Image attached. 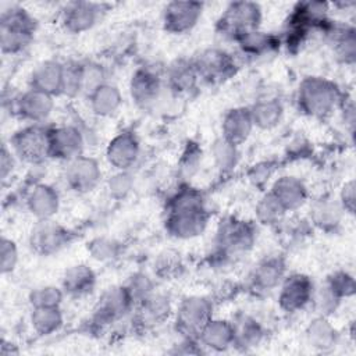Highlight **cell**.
Wrapping results in <instances>:
<instances>
[{"instance_id":"cell-1","label":"cell","mask_w":356,"mask_h":356,"mask_svg":"<svg viewBox=\"0 0 356 356\" xmlns=\"http://www.w3.org/2000/svg\"><path fill=\"white\" fill-rule=\"evenodd\" d=\"M209 224V211L202 193L185 186L167 203L165 231L177 239H192L203 234Z\"/></svg>"},{"instance_id":"cell-2","label":"cell","mask_w":356,"mask_h":356,"mask_svg":"<svg viewBox=\"0 0 356 356\" xmlns=\"http://www.w3.org/2000/svg\"><path fill=\"white\" fill-rule=\"evenodd\" d=\"M299 108L316 118L331 115L342 104V93L335 82L323 76H307L298 88Z\"/></svg>"},{"instance_id":"cell-3","label":"cell","mask_w":356,"mask_h":356,"mask_svg":"<svg viewBox=\"0 0 356 356\" xmlns=\"http://www.w3.org/2000/svg\"><path fill=\"white\" fill-rule=\"evenodd\" d=\"M36 19L19 6L4 8L0 15V47L3 54L14 56L24 51L33 40Z\"/></svg>"},{"instance_id":"cell-4","label":"cell","mask_w":356,"mask_h":356,"mask_svg":"<svg viewBox=\"0 0 356 356\" xmlns=\"http://www.w3.org/2000/svg\"><path fill=\"white\" fill-rule=\"evenodd\" d=\"M256 241V228L252 222L239 218H227L220 222L216 232V250L213 256L227 261L246 253Z\"/></svg>"},{"instance_id":"cell-5","label":"cell","mask_w":356,"mask_h":356,"mask_svg":"<svg viewBox=\"0 0 356 356\" xmlns=\"http://www.w3.org/2000/svg\"><path fill=\"white\" fill-rule=\"evenodd\" d=\"M263 13L259 3L232 1L229 3L217 21V31L232 40L260 29Z\"/></svg>"},{"instance_id":"cell-6","label":"cell","mask_w":356,"mask_h":356,"mask_svg":"<svg viewBox=\"0 0 356 356\" xmlns=\"http://www.w3.org/2000/svg\"><path fill=\"white\" fill-rule=\"evenodd\" d=\"M10 149L15 157L38 165L50 157V128L43 124H28L10 138Z\"/></svg>"},{"instance_id":"cell-7","label":"cell","mask_w":356,"mask_h":356,"mask_svg":"<svg viewBox=\"0 0 356 356\" xmlns=\"http://www.w3.org/2000/svg\"><path fill=\"white\" fill-rule=\"evenodd\" d=\"M213 318V303L199 295L184 298L177 306L175 328L182 338L197 339L202 330Z\"/></svg>"},{"instance_id":"cell-8","label":"cell","mask_w":356,"mask_h":356,"mask_svg":"<svg viewBox=\"0 0 356 356\" xmlns=\"http://www.w3.org/2000/svg\"><path fill=\"white\" fill-rule=\"evenodd\" d=\"M135 307V302L128 292L125 285H118L108 288L100 296L97 305L93 310V323L104 327L122 320L132 309Z\"/></svg>"},{"instance_id":"cell-9","label":"cell","mask_w":356,"mask_h":356,"mask_svg":"<svg viewBox=\"0 0 356 356\" xmlns=\"http://www.w3.org/2000/svg\"><path fill=\"white\" fill-rule=\"evenodd\" d=\"M193 64L199 79L209 83H222L236 71L234 57L228 51L218 47L203 50L193 60Z\"/></svg>"},{"instance_id":"cell-10","label":"cell","mask_w":356,"mask_h":356,"mask_svg":"<svg viewBox=\"0 0 356 356\" xmlns=\"http://www.w3.org/2000/svg\"><path fill=\"white\" fill-rule=\"evenodd\" d=\"M11 113L28 124H43L54 108L53 96L36 89H26L11 100Z\"/></svg>"},{"instance_id":"cell-11","label":"cell","mask_w":356,"mask_h":356,"mask_svg":"<svg viewBox=\"0 0 356 356\" xmlns=\"http://www.w3.org/2000/svg\"><path fill=\"white\" fill-rule=\"evenodd\" d=\"M278 288V305L286 313L300 312L312 303L314 284L305 274L293 273L285 275Z\"/></svg>"},{"instance_id":"cell-12","label":"cell","mask_w":356,"mask_h":356,"mask_svg":"<svg viewBox=\"0 0 356 356\" xmlns=\"http://www.w3.org/2000/svg\"><path fill=\"white\" fill-rule=\"evenodd\" d=\"M204 4L199 1H170L163 8V26L172 35L191 32L203 15Z\"/></svg>"},{"instance_id":"cell-13","label":"cell","mask_w":356,"mask_h":356,"mask_svg":"<svg viewBox=\"0 0 356 356\" xmlns=\"http://www.w3.org/2000/svg\"><path fill=\"white\" fill-rule=\"evenodd\" d=\"M64 181L75 193L92 192L102 181V168L96 159L82 154L67 163Z\"/></svg>"},{"instance_id":"cell-14","label":"cell","mask_w":356,"mask_h":356,"mask_svg":"<svg viewBox=\"0 0 356 356\" xmlns=\"http://www.w3.org/2000/svg\"><path fill=\"white\" fill-rule=\"evenodd\" d=\"M103 11L100 3L70 1L60 11V24L70 33H82L97 24Z\"/></svg>"},{"instance_id":"cell-15","label":"cell","mask_w":356,"mask_h":356,"mask_svg":"<svg viewBox=\"0 0 356 356\" xmlns=\"http://www.w3.org/2000/svg\"><path fill=\"white\" fill-rule=\"evenodd\" d=\"M70 243V232L53 220H42L32 228L29 245L32 250L42 256H50Z\"/></svg>"},{"instance_id":"cell-16","label":"cell","mask_w":356,"mask_h":356,"mask_svg":"<svg viewBox=\"0 0 356 356\" xmlns=\"http://www.w3.org/2000/svg\"><path fill=\"white\" fill-rule=\"evenodd\" d=\"M85 140L81 131L74 125L50 128V157L65 163L83 154Z\"/></svg>"},{"instance_id":"cell-17","label":"cell","mask_w":356,"mask_h":356,"mask_svg":"<svg viewBox=\"0 0 356 356\" xmlns=\"http://www.w3.org/2000/svg\"><path fill=\"white\" fill-rule=\"evenodd\" d=\"M140 145L134 132L117 134L106 147V159L117 171H129L138 161Z\"/></svg>"},{"instance_id":"cell-18","label":"cell","mask_w":356,"mask_h":356,"mask_svg":"<svg viewBox=\"0 0 356 356\" xmlns=\"http://www.w3.org/2000/svg\"><path fill=\"white\" fill-rule=\"evenodd\" d=\"M163 90V78L149 67L138 68L129 82V92L132 100L143 107L147 108L153 106Z\"/></svg>"},{"instance_id":"cell-19","label":"cell","mask_w":356,"mask_h":356,"mask_svg":"<svg viewBox=\"0 0 356 356\" xmlns=\"http://www.w3.org/2000/svg\"><path fill=\"white\" fill-rule=\"evenodd\" d=\"M64 78L65 65L56 60H46L33 68L29 78V88L54 97L64 93Z\"/></svg>"},{"instance_id":"cell-20","label":"cell","mask_w":356,"mask_h":356,"mask_svg":"<svg viewBox=\"0 0 356 356\" xmlns=\"http://www.w3.org/2000/svg\"><path fill=\"white\" fill-rule=\"evenodd\" d=\"M172 313V306L168 296L157 292H152L139 303H136V314L134 323L139 327L152 328L163 324Z\"/></svg>"},{"instance_id":"cell-21","label":"cell","mask_w":356,"mask_h":356,"mask_svg":"<svg viewBox=\"0 0 356 356\" xmlns=\"http://www.w3.org/2000/svg\"><path fill=\"white\" fill-rule=\"evenodd\" d=\"M25 203L29 213L35 216L38 221L51 220L58 211L60 195L51 185L38 182L29 189Z\"/></svg>"},{"instance_id":"cell-22","label":"cell","mask_w":356,"mask_h":356,"mask_svg":"<svg viewBox=\"0 0 356 356\" xmlns=\"http://www.w3.org/2000/svg\"><path fill=\"white\" fill-rule=\"evenodd\" d=\"M286 273V266L282 257L270 256L259 261L250 273V285L257 292L273 291L280 286Z\"/></svg>"},{"instance_id":"cell-23","label":"cell","mask_w":356,"mask_h":356,"mask_svg":"<svg viewBox=\"0 0 356 356\" xmlns=\"http://www.w3.org/2000/svg\"><path fill=\"white\" fill-rule=\"evenodd\" d=\"M270 192L284 206L286 211H296L305 206L309 197V192L302 179L293 175H282L277 178Z\"/></svg>"},{"instance_id":"cell-24","label":"cell","mask_w":356,"mask_h":356,"mask_svg":"<svg viewBox=\"0 0 356 356\" xmlns=\"http://www.w3.org/2000/svg\"><path fill=\"white\" fill-rule=\"evenodd\" d=\"M254 125L249 108L235 107L225 113L221 122V138L232 145H242L252 134Z\"/></svg>"},{"instance_id":"cell-25","label":"cell","mask_w":356,"mask_h":356,"mask_svg":"<svg viewBox=\"0 0 356 356\" xmlns=\"http://www.w3.org/2000/svg\"><path fill=\"white\" fill-rule=\"evenodd\" d=\"M96 288V274L88 264H75L65 270L61 278V289L71 298H85Z\"/></svg>"},{"instance_id":"cell-26","label":"cell","mask_w":356,"mask_h":356,"mask_svg":"<svg viewBox=\"0 0 356 356\" xmlns=\"http://www.w3.org/2000/svg\"><path fill=\"white\" fill-rule=\"evenodd\" d=\"M197 341L200 345L216 352L227 350L228 348L234 346L232 323L228 320L211 318L202 330Z\"/></svg>"},{"instance_id":"cell-27","label":"cell","mask_w":356,"mask_h":356,"mask_svg":"<svg viewBox=\"0 0 356 356\" xmlns=\"http://www.w3.org/2000/svg\"><path fill=\"white\" fill-rule=\"evenodd\" d=\"M199 81L193 60H175L165 72V86L172 92L188 93L191 92Z\"/></svg>"},{"instance_id":"cell-28","label":"cell","mask_w":356,"mask_h":356,"mask_svg":"<svg viewBox=\"0 0 356 356\" xmlns=\"http://www.w3.org/2000/svg\"><path fill=\"white\" fill-rule=\"evenodd\" d=\"M90 111L99 117H110L117 113L122 103L120 89L111 83H103L96 88L89 96Z\"/></svg>"},{"instance_id":"cell-29","label":"cell","mask_w":356,"mask_h":356,"mask_svg":"<svg viewBox=\"0 0 356 356\" xmlns=\"http://www.w3.org/2000/svg\"><path fill=\"white\" fill-rule=\"evenodd\" d=\"M234 328V345L241 346L243 349L254 348L257 346L264 337V330L261 324L248 316V314H239L232 321Z\"/></svg>"},{"instance_id":"cell-30","label":"cell","mask_w":356,"mask_h":356,"mask_svg":"<svg viewBox=\"0 0 356 356\" xmlns=\"http://www.w3.org/2000/svg\"><path fill=\"white\" fill-rule=\"evenodd\" d=\"M239 50L246 57H261L273 53L280 46V38L260 29L249 32L236 40Z\"/></svg>"},{"instance_id":"cell-31","label":"cell","mask_w":356,"mask_h":356,"mask_svg":"<svg viewBox=\"0 0 356 356\" xmlns=\"http://www.w3.org/2000/svg\"><path fill=\"white\" fill-rule=\"evenodd\" d=\"M249 111L253 125L260 129H271L277 127L284 115V107L277 99L257 100Z\"/></svg>"},{"instance_id":"cell-32","label":"cell","mask_w":356,"mask_h":356,"mask_svg":"<svg viewBox=\"0 0 356 356\" xmlns=\"http://www.w3.org/2000/svg\"><path fill=\"white\" fill-rule=\"evenodd\" d=\"M343 209L339 203V200L335 199H320L317 200L310 211V218L316 225H318L323 229L335 228L342 218Z\"/></svg>"},{"instance_id":"cell-33","label":"cell","mask_w":356,"mask_h":356,"mask_svg":"<svg viewBox=\"0 0 356 356\" xmlns=\"http://www.w3.org/2000/svg\"><path fill=\"white\" fill-rule=\"evenodd\" d=\"M306 338L309 343L320 350H327L337 343V331L330 324L327 317L317 316L306 328Z\"/></svg>"},{"instance_id":"cell-34","label":"cell","mask_w":356,"mask_h":356,"mask_svg":"<svg viewBox=\"0 0 356 356\" xmlns=\"http://www.w3.org/2000/svg\"><path fill=\"white\" fill-rule=\"evenodd\" d=\"M63 313L57 307H32L31 324L36 334L51 335L63 325Z\"/></svg>"},{"instance_id":"cell-35","label":"cell","mask_w":356,"mask_h":356,"mask_svg":"<svg viewBox=\"0 0 356 356\" xmlns=\"http://www.w3.org/2000/svg\"><path fill=\"white\" fill-rule=\"evenodd\" d=\"M284 206L275 199V196L268 192L256 204V218L260 224L267 227L278 225L286 216Z\"/></svg>"},{"instance_id":"cell-36","label":"cell","mask_w":356,"mask_h":356,"mask_svg":"<svg viewBox=\"0 0 356 356\" xmlns=\"http://www.w3.org/2000/svg\"><path fill=\"white\" fill-rule=\"evenodd\" d=\"M211 156L214 164L221 171H231L238 163V146L225 140L224 138L217 139L211 147Z\"/></svg>"},{"instance_id":"cell-37","label":"cell","mask_w":356,"mask_h":356,"mask_svg":"<svg viewBox=\"0 0 356 356\" xmlns=\"http://www.w3.org/2000/svg\"><path fill=\"white\" fill-rule=\"evenodd\" d=\"M64 292L54 285H42L31 291L29 303L32 307H57L61 305Z\"/></svg>"},{"instance_id":"cell-38","label":"cell","mask_w":356,"mask_h":356,"mask_svg":"<svg viewBox=\"0 0 356 356\" xmlns=\"http://www.w3.org/2000/svg\"><path fill=\"white\" fill-rule=\"evenodd\" d=\"M88 250L90 252L92 257L97 261H111L114 260L120 253L118 242L111 238H96L90 242L88 246Z\"/></svg>"},{"instance_id":"cell-39","label":"cell","mask_w":356,"mask_h":356,"mask_svg":"<svg viewBox=\"0 0 356 356\" xmlns=\"http://www.w3.org/2000/svg\"><path fill=\"white\" fill-rule=\"evenodd\" d=\"M18 248L15 242L10 238L3 236L1 238V246H0V268L1 273L10 274L17 268L18 264Z\"/></svg>"},{"instance_id":"cell-40","label":"cell","mask_w":356,"mask_h":356,"mask_svg":"<svg viewBox=\"0 0 356 356\" xmlns=\"http://www.w3.org/2000/svg\"><path fill=\"white\" fill-rule=\"evenodd\" d=\"M325 284L341 298H349L355 292V281L353 277L345 271H337L331 274Z\"/></svg>"},{"instance_id":"cell-41","label":"cell","mask_w":356,"mask_h":356,"mask_svg":"<svg viewBox=\"0 0 356 356\" xmlns=\"http://www.w3.org/2000/svg\"><path fill=\"white\" fill-rule=\"evenodd\" d=\"M181 268H182V261L179 254L171 250L163 252L156 263V271L160 277L177 275Z\"/></svg>"},{"instance_id":"cell-42","label":"cell","mask_w":356,"mask_h":356,"mask_svg":"<svg viewBox=\"0 0 356 356\" xmlns=\"http://www.w3.org/2000/svg\"><path fill=\"white\" fill-rule=\"evenodd\" d=\"M108 192L115 199L125 197L132 188V178L129 171H117L113 177H110L107 182Z\"/></svg>"},{"instance_id":"cell-43","label":"cell","mask_w":356,"mask_h":356,"mask_svg":"<svg viewBox=\"0 0 356 356\" xmlns=\"http://www.w3.org/2000/svg\"><path fill=\"white\" fill-rule=\"evenodd\" d=\"M15 160L18 159L15 157L13 150L7 145H3L1 154H0V174L3 181H6L13 174L15 168Z\"/></svg>"},{"instance_id":"cell-44","label":"cell","mask_w":356,"mask_h":356,"mask_svg":"<svg viewBox=\"0 0 356 356\" xmlns=\"http://www.w3.org/2000/svg\"><path fill=\"white\" fill-rule=\"evenodd\" d=\"M339 203L345 213L346 211L350 214L353 213V210H355V184H353V181H349L342 186V191L339 195Z\"/></svg>"}]
</instances>
